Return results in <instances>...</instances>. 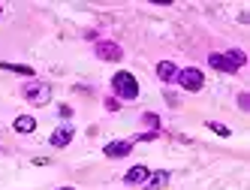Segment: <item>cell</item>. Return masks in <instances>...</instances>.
Listing matches in <instances>:
<instances>
[{
	"mask_svg": "<svg viewBox=\"0 0 250 190\" xmlns=\"http://www.w3.org/2000/svg\"><path fill=\"white\" fill-rule=\"evenodd\" d=\"M208 63L214 66V70H220V73H238L247 63V58H244V51L232 48V51H226V55H217V51H214V55L208 58Z\"/></svg>",
	"mask_w": 250,
	"mask_h": 190,
	"instance_id": "cell-1",
	"label": "cell"
},
{
	"mask_svg": "<svg viewBox=\"0 0 250 190\" xmlns=\"http://www.w3.org/2000/svg\"><path fill=\"white\" fill-rule=\"evenodd\" d=\"M112 91L121 97V100H136L139 97V82H136V76L133 73H127V70H121V73H115V79H112Z\"/></svg>",
	"mask_w": 250,
	"mask_h": 190,
	"instance_id": "cell-2",
	"label": "cell"
},
{
	"mask_svg": "<svg viewBox=\"0 0 250 190\" xmlns=\"http://www.w3.org/2000/svg\"><path fill=\"white\" fill-rule=\"evenodd\" d=\"M178 84H181L184 91H202V84H205V79H202V70H196V66H187V70H178Z\"/></svg>",
	"mask_w": 250,
	"mask_h": 190,
	"instance_id": "cell-3",
	"label": "cell"
},
{
	"mask_svg": "<svg viewBox=\"0 0 250 190\" xmlns=\"http://www.w3.org/2000/svg\"><path fill=\"white\" fill-rule=\"evenodd\" d=\"M24 97H27V103H33V106H45V103L51 100V88L42 84V82H33V84L24 88Z\"/></svg>",
	"mask_w": 250,
	"mask_h": 190,
	"instance_id": "cell-4",
	"label": "cell"
},
{
	"mask_svg": "<svg viewBox=\"0 0 250 190\" xmlns=\"http://www.w3.org/2000/svg\"><path fill=\"white\" fill-rule=\"evenodd\" d=\"M97 58H103V61H121L124 58V48L118 45V42H97Z\"/></svg>",
	"mask_w": 250,
	"mask_h": 190,
	"instance_id": "cell-5",
	"label": "cell"
},
{
	"mask_svg": "<svg viewBox=\"0 0 250 190\" xmlns=\"http://www.w3.org/2000/svg\"><path fill=\"white\" fill-rule=\"evenodd\" d=\"M130 151H133V142L130 139H118V142L105 145V157H127Z\"/></svg>",
	"mask_w": 250,
	"mask_h": 190,
	"instance_id": "cell-6",
	"label": "cell"
},
{
	"mask_svg": "<svg viewBox=\"0 0 250 190\" xmlns=\"http://www.w3.org/2000/svg\"><path fill=\"white\" fill-rule=\"evenodd\" d=\"M69 139H73V127H61V130H55L51 133V145L55 148H63V145H69Z\"/></svg>",
	"mask_w": 250,
	"mask_h": 190,
	"instance_id": "cell-7",
	"label": "cell"
},
{
	"mask_svg": "<svg viewBox=\"0 0 250 190\" xmlns=\"http://www.w3.org/2000/svg\"><path fill=\"white\" fill-rule=\"evenodd\" d=\"M148 175H151L148 166H133L127 175H124V181H127V184H142V181H148Z\"/></svg>",
	"mask_w": 250,
	"mask_h": 190,
	"instance_id": "cell-8",
	"label": "cell"
},
{
	"mask_svg": "<svg viewBox=\"0 0 250 190\" xmlns=\"http://www.w3.org/2000/svg\"><path fill=\"white\" fill-rule=\"evenodd\" d=\"M157 76L163 79V82H172V79L178 76V66H175L172 61H160V63H157Z\"/></svg>",
	"mask_w": 250,
	"mask_h": 190,
	"instance_id": "cell-9",
	"label": "cell"
},
{
	"mask_svg": "<svg viewBox=\"0 0 250 190\" xmlns=\"http://www.w3.org/2000/svg\"><path fill=\"white\" fill-rule=\"evenodd\" d=\"M169 184V172H154L148 175V190H163Z\"/></svg>",
	"mask_w": 250,
	"mask_h": 190,
	"instance_id": "cell-10",
	"label": "cell"
},
{
	"mask_svg": "<svg viewBox=\"0 0 250 190\" xmlns=\"http://www.w3.org/2000/svg\"><path fill=\"white\" fill-rule=\"evenodd\" d=\"M15 130L19 133H33L37 130V121H33L30 115H21V118H15Z\"/></svg>",
	"mask_w": 250,
	"mask_h": 190,
	"instance_id": "cell-11",
	"label": "cell"
},
{
	"mask_svg": "<svg viewBox=\"0 0 250 190\" xmlns=\"http://www.w3.org/2000/svg\"><path fill=\"white\" fill-rule=\"evenodd\" d=\"M3 70L9 73H21V76H33V66H24V63H0Z\"/></svg>",
	"mask_w": 250,
	"mask_h": 190,
	"instance_id": "cell-12",
	"label": "cell"
},
{
	"mask_svg": "<svg viewBox=\"0 0 250 190\" xmlns=\"http://www.w3.org/2000/svg\"><path fill=\"white\" fill-rule=\"evenodd\" d=\"M208 127H211L214 133H217V136H226V139H229V136H232V130H229L226 124H217V121H208Z\"/></svg>",
	"mask_w": 250,
	"mask_h": 190,
	"instance_id": "cell-13",
	"label": "cell"
},
{
	"mask_svg": "<svg viewBox=\"0 0 250 190\" xmlns=\"http://www.w3.org/2000/svg\"><path fill=\"white\" fill-rule=\"evenodd\" d=\"M142 121H145L148 127H154V133H157V127H160V118H157L154 112H145V118H142Z\"/></svg>",
	"mask_w": 250,
	"mask_h": 190,
	"instance_id": "cell-14",
	"label": "cell"
},
{
	"mask_svg": "<svg viewBox=\"0 0 250 190\" xmlns=\"http://www.w3.org/2000/svg\"><path fill=\"white\" fill-rule=\"evenodd\" d=\"M238 106H241V109H244V112H247V109H250V97H247V94H241V97H238Z\"/></svg>",
	"mask_w": 250,
	"mask_h": 190,
	"instance_id": "cell-15",
	"label": "cell"
},
{
	"mask_svg": "<svg viewBox=\"0 0 250 190\" xmlns=\"http://www.w3.org/2000/svg\"><path fill=\"white\" fill-rule=\"evenodd\" d=\"M136 139H142V142H151V139H157V133H142V136H136Z\"/></svg>",
	"mask_w": 250,
	"mask_h": 190,
	"instance_id": "cell-16",
	"label": "cell"
},
{
	"mask_svg": "<svg viewBox=\"0 0 250 190\" xmlns=\"http://www.w3.org/2000/svg\"><path fill=\"white\" fill-rule=\"evenodd\" d=\"M58 190H76V187H58Z\"/></svg>",
	"mask_w": 250,
	"mask_h": 190,
	"instance_id": "cell-17",
	"label": "cell"
},
{
	"mask_svg": "<svg viewBox=\"0 0 250 190\" xmlns=\"http://www.w3.org/2000/svg\"><path fill=\"white\" fill-rule=\"evenodd\" d=\"M0 15H3V6H0Z\"/></svg>",
	"mask_w": 250,
	"mask_h": 190,
	"instance_id": "cell-18",
	"label": "cell"
}]
</instances>
